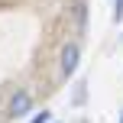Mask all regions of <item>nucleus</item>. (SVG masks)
Returning a JSON list of instances; mask_svg holds the SVG:
<instances>
[{"label":"nucleus","mask_w":123,"mask_h":123,"mask_svg":"<svg viewBox=\"0 0 123 123\" xmlns=\"http://www.w3.org/2000/svg\"><path fill=\"white\" fill-rule=\"evenodd\" d=\"M84 100V84H78V91H74V104H81Z\"/></svg>","instance_id":"5"},{"label":"nucleus","mask_w":123,"mask_h":123,"mask_svg":"<svg viewBox=\"0 0 123 123\" xmlns=\"http://www.w3.org/2000/svg\"><path fill=\"white\" fill-rule=\"evenodd\" d=\"M29 123H52V113H49V110H42V113H36Z\"/></svg>","instance_id":"3"},{"label":"nucleus","mask_w":123,"mask_h":123,"mask_svg":"<svg viewBox=\"0 0 123 123\" xmlns=\"http://www.w3.org/2000/svg\"><path fill=\"white\" fill-rule=\"evenodd\" d=\"M113 19H117V23L123 19V0H117V6H113Z\"/></svg>","instance_id":"4"},{"label":"nucleus","mask_w":123,"mask_h":123,"mask_svg":"<svg viewBox=\"0 0 123 123\" xmlns=\"http://www.w3.org/2000/svg\"><path fill=\"white\" fill-rule=\"evenodd\" d=\"M78 62H81V45H78V42H68L65 49H62V55H58L62 74H65V78H71V74L78 71Z\"/></svg>","instance_id":"1"},{"label":"nucleus","mask_w":123,"mask_h":123,"mask_svg":"<svg viewBox=\"0 0 123 123\" xmlns=\"http://www.w3.org/2000/svg\"><path fill=\"white\" fill-rule=\"evenodd\" d=\"M29 110H32V94H29V91H16V94L10 97V117L19 120V117H26Z\"/></svg>","instance_id":"2"},{"label":"nucleus","mask_w":123,"mask_h":123,"mask_svg":"<svg viewBox=\"0 0 123 123\" xmlns=\"http://www.w3.org/2000/svg\"><path fill=\"white\" fill-rule=\"evenodd\" d=\"M120 123H123V110H120Z\"/></svg>","instance_id":"6"}]
</instances>
